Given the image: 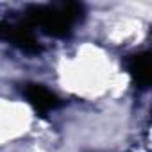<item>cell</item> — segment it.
I'll return each instance as SVG.
<instances>
[{
	"label": "cell",
	"mask_w": 152,
	"mask_h": 152,
	"mask_svg": "<svg viewBox=\"0 0 152 152\" xmlns=\"http://www.w3.org/2000/svg\"><path fill=\"white\" fill-rule=\"evenodd\" d=\"M29 22L32 25L41 27L50 36H68L73 25V20L64 13V9L50 7V6H34L29 9Z\"/></svg>",
	"instance_id": "cell-1"
},
{
	"label": "cell",
	"mask_w": 152,
	"mask_h": 152,
	"mask_svg": "<svg viewBox=\"0 0 152 152\" xmlns=\"http://www.w3.org/2000/svg\"><path fill=\"white\" fill-rule=\"evenodd\" d=\"M0 39H4V41L11 43L25 52H31V54L39 52V45L27 25L9 23V22L0 23Z\"/></svg>",
	"instance_id": "cell-2"
},
{
	"label": "cell",
	"mask_w": 152,
	"mask_h": 152,
	"mask_svg": "<svg viewBox=\"0 0 152 152\" xmlns=\"http://www.w3.org/2000/svg\"><path fill=\"white\" fill-rule=\"evenodd\" d=\"M23 93H25L27 100L31 102V106L39 115H47V113L54 111L59 106V99L52 91H48L47 88H43L41 84H25Z\"/></svg>",
	"instance_id": "cell-3"
},
{
	"label": "cell",
	"mask_w": 152,
	"mask_h": 152,
	"mask_svg": "<svg viewBox=\"0 0 152 152\" xmlns=\"http://www.w3.org/2000/svg\"><path fill=\"white\" fill-rule=\"evenodd\" d=\"M127 66H129V72H131V75H132L134 83H136L140 88H148L150 77H152L150 56H148L147 52H143V54H134V56H131Z\"/></svg>",
	"instance_id": "cell-4"
}]
</instances>
